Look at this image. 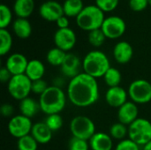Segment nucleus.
Segmentation results:
<instances>
[{
    "mask_svg": "<svg viewBox=\"0 0 151 150\" xmlns=\"http://www.w3.org/2000/svg\"><path fill=\"white\" fill-rule=\"evenodd\" d=\"M69 101L77 107L86 108L95 104L99 99L97 80L84 72L71 79L66 88Z\"/></svg>",
    "mask_w": 151,
    "mask_h": 150,
    "instance_id": "obj_1",
    "label": "nucleus"
},
{
    "mask_svg": "<svg viewBox=\"0 0 151 150\" xmlns=\"http://www.w3.org/2000/svg\"><path fill=\"white\" fill-rule=\"evenodd\" d=\"M67 95L64 90L55 86H50L47 90L39 96L41 111L47 116L59 114L65 107Z\"/></svg>",
    "mask_w": 151,
    "mask_h": 150,
    "instance_id": "obj_2",
    "label": "nucleus"
},
{
    "mask_svg": "<svg viewBox=\"0 0 151 150\" xmlns=\"http://www.w3.org/2000/svg\"><path fill=\"white\" fill-rule=\"evenodd\" d=\"M107 55L101 50H91L86 54L82 60V70L85 73L96 78H103L111 68Z\"/></svg>",
    "mask_w": 151,
    "mask_h": 150,
    "instance_id": "obj_3",
    "label": "nucleus"
},
{
    "mask_svg": "<svg viewBox=\"0 0 151 150\" xmlns=\"http://www.w3.org/2000/svg\"><path fill=\"white\" fill-rule=\"evenodd\" d=\"M105 16L103 10L96 4H88L76 17V23L82 30L90 32L101 28Z\"/></svg>",
    "mask_w": 151,
    "mask_h": 150,
    "instance_id": "obj_4",
    "label": "nucleus"
},
{
    "mask_svg": "<svg viewBox=\"0 0 151 150\" xmlns=\"http://www.w3.org/2000/svg\"><path fill=\"white\" fill-rule=\"evenodd\" d=\"M128 139L140 147H143L151 141V122L146 118H138L128 126Z\"/></svg>",
    "mask_w": 151,
    "mask_h": 150,
    "instance_id": "obj_5",
    "label": "nucleus"
},
{
    "mask_svg": "<svg viewBox=\"0 0 151 150\" xmlns=\"http://www.w3.org/2000/svg\"><path fill=\"white\" fill-rule=\"evenodd\" d=\"M70 132L73 137L89 141L96 133L95 123L86 116H76L70 122Z\"/></svg>",
    "mask_w": 151,
    "mask_h": 150,
    "instance_id": "obj_6",
    "label": "nucleus"
},
{
    "mask_svg": "<svg viewBox=\"0 0 151 150\" xmlns=\"http://www.w3.org/2000/svg\"><path fill=\"white\" fill-rule=\"evenodd\" d=\"M7 89L13 99L20 102L32 92V80L26 74L14 75L7 83Z\"/></svg>",
    "mask_w": 151,
    "mask_h": 150,
    "instance_id": "obj_7",
    "label": "nucleus"
},
{
    "mask_svg": "<svg viewBox=\"0 0 151 150\" xmlns=\"http://www.w3.org/2000/svg\"><path fill=\"white\" fill-rule=\"evenodd\" d=\"M127 93L134 103L146 104L151 101V83L144 79H137L129 85Z\"/></svg>",
    "mask_w": 151,
    "mask_h": 150,
    "instance_id": "obj_8",
    "label": "nucleus"
},
{
    "mask_svg": "<svg viewBox=\"0 0 151 150\" xmlns=\"http://www.w3.org/2000/svg\"><path fill=\"white\" fill-rule=\"evenodd\" d=\"M32 127L33 124L31 118L21 114L13 116L7 125L9 133L18 140L24 136L29 135L31 133Z\"/></svg>",
    "mask_w": 151,
    "mask_h": 150,
    "instance_id": "obj_9",
    "label": "nucleus"
},
{
    "mask_svg": "<svg viewBox=\"0 0 151 150\" xmlns=\"http://www.w3.org/2000/svg\"><path fill=\"white\" fill-rule=\"evenodd\" d=\"M101 29L106 38L118 39L125 34L127 30V24L121 17L112 15L105 18Z\"/></svg>",
    "mask_w": 151,
    "mask_h": 150,
    "instance_id": "obj_10",
    "label": "nucleus"
},
{
    "mask_svg": "<svg viewBox=\"0 0 151 150\" xmlns=\"http://www.w3.org/2000/svg\"><path fill=\"white\" fill-rule=\"evenodd\" d=\"M53 40L57 48L68 52L75 46L77 37L75 32L70 27L58 28L54 34Z\"/></svg>",
    "mask_w": 151,
    "mask_h": 150,
    "instance_id": "obj_11",
    "label": "nucleus"
},
{
    "mask_svg": "<svg viewBox=\"0 0 151 150\" xmlns=\"http://www.w3.org/2000/svg\"><path fill=\"white\" fill-rule=\"evenodd\" d=\"M39 14L47 21L56 22L61 16L65 14L63 4L55 0L45 1L39 7Z\"/></svg>",
    "mask_w": 151,
    "mask_h": 150,
    "instance_id": "obj_12",
    "label": "nucleus"
},
{
    "mask_svg": "<svg viewBox=\"0 0 151 150\" xmlns=\"http://www.w3.org/2000/svg\"><path fill=\"white\" fill-rule=\"evenodd\" d=\"M81 69H82V61H81L79 57L73 53L67 52L65 61L60 66L62 74L65 77L73 79L75 76L79 75L81 72H82Z\"/></svg>",
    "mask_w": 151,
    "mask_h": 150,
    "instance_id": "obj_13",
    "label": "nucleus"
},
{
    "mask_svg": "<svg viewBox=\"0 0 151 150\" xmlns=\"http://www.w3.org/2000/svg\"><path fill=\"white\" fill-rule=\"evenodd\" d=\"M27 58L21 53H13L10 55L5 61V67L14 75L25 74L28 64Z\"/></svg>",
    "mask_w": 151,
    "mask_h": 150,
    "instance_id": "obj_14",
    "label": "nucleus"
},
{
    "mask_svg": "<svg viewBox=\"0 0 151 150\" xmlns=\"http://www.w3.org/2000/svg\"><path fill=\"white\" fill-rule=\"evenodd\" d=\"M128 93L120 86L109 88L105 93V101L111 107L119 109L127 102Z\"/></svg>",
    "mask_w": 151,
    "mask_h": 150,
    "instance_id": "obj_15",
    "label": "nucleus"
},
{
    "mask_svg": "<svg viewBox=\"0 0 151 150\" xmlns=\"http://www.w3.org/2000/svg\"><path fill=\"white\" fill-rule=\"evenodd\" d=\"M138 114L139 110L137 104L132 101H127L118 109V120L128 126L138 118Z\"/></svg>",
    "mask_w": 151,
    "mask_h": 150,
    "instance_id": "obj_16",
    "label": "nucleus"
},
{
    "mask_svg": "<svg viewBox=\"0 0 151 150\" xmlns=\"http://www.w3.org/2000/svg\"><path fill=\"white\" fill-rule=\"evenodd\" d=\"M134 56V49L132 45L126 41L117 42L113 48V57L117 63L125 65L130 62Z\"/></svg>",
    "mask_w": 151,
    "mask_h": 150,
    "instance_id": "obj_17",
    "label": "nucleus"
},
{
    "mask_svg": "<svg viewBox=\"0 0 151 150\" xmlns=\"http://www.w3.org/2000/svg\"><path fill=\"white\" fill-rule=\"evenodd\" d=\"M89 147L92 150H112L113 139L106 133H96L88 141Z\"/></svg>",
    "mask_w": 151,
    "mask_h": 150,
    "instance_id": "obj_18",
    "label": "nucleus"
},
{
    "mask_svg": "<svg viewBox=\"0 0 151 150\" xmlns=\"http://www.w3.org/2000/svg\"><path fill=\"white\" fill-rule=\"evenodd\" d=\"M53 132L48 127L45 122H37L33 124L31 135L38 142V144H47L52 139Z\"/></svg>",
    "mask_w": 151,
    "mask_h": 150,
    "instance_id": "obj_19",
    "label": "nucleus"
},
{
    "mask_svg": "<svg viewBox=\"0 0 151 150\" xmlns=\"http://www.w3.org/2000/svg\"><path fill=\"white\" fill-rule=\"evenodd\" d=\"M25 74L32 81L41 80L45 74V66L42 61L38 59H31L27 64Z\"/></svg>",
    "mask_w": 151,
    "mask_h": 150,
    "instance_id": "obj_20",
    "label": "nucleus"
},
{
    "mask_svg": "<svg viewBox=\"0 0 151 150\" xmlns=\"http://www.w3.org/2000/svg\"><path fill=\"white\" fill-rule=\"evenodd\" d=\"M19 109L21 115H23L27 118H29L35 117L38 113V111H41L39 102L35 101L34 98H32L30 96H28L19 102Z\"/></svg>",
    "mask_w": 151,
    "mask_h": 150,
    "instance_id": "obj_21",
    "label": "nucleus"
},
{
    "mask_svg": "<svg viewBox=\"0 0 151 150\" xmlns=\"http://www.w3.org/2000/svg\"><path fill=\"white\" fill-rule=\"evenodd\" d=\"M14 34L20 39H27L32 34V26L27 19L17 18L12 23Z\"/></svg>",
    "mask_w": 151,
    "mask_h": 150,
    "instance_id": "obj_22",
    "label": "nucleus"
},
{
    "mask_svg": "<svg viewBox=\"0 0 151 150\" xmlns=\"http://www.w3.org/2000/svg\"><path fill=\"white\" fill-rule=\"evenodd\" d=\"M35 9V0H15L13 11L18 18L29 17Z\"/></svg>",
    "mask_w": 151,
    "mask_h": 150,
    "instance_id": "obj_23",
    "label": "nucleus"
},
{
    "mask_svg": "<svg viewBox=\"0 0 151 150\" xmlns=\"http://www.w3.org/2000/svg\"><path fill=\"white\" fill-rule=\"evenodd\" d=\"M82 0H65L63 4L64 13L67 17H77L84 8Z\"/></svg>",
    "mask_w": 151,
    "mask_h": 150,
    "instance_id": "obj_24",
    "label": "nucleus"
},
{
    "mask_svg": "<svg viewBox=\"0 0 151 150\" xmlns=\"http://www.w3.org/2000/svg\"><path fill=\"white\" fill-rule=\"evenodd\" d=\"M66 54H67V52L60 50L59 48L54 47L47 52L46 60L50 65L60 67L65 61Z\"/></svg>",
    "mask_w": 151,
    "mask_h": 150,
    "instance_id": "obj_25",
    "label": "nucleus"
},
{
    "mask_svg": "<svg viewBox=\"0 0 151 150\" xmlns=\"http://www.w3.org/2000/svg\"><path fill=\"white\" fill-rule=\"evenodd\" d=\"M105 84L109 88H113V87H118L119 86L121 80H122V75L121 72H119V69L115 67H111L104 76L103 77Z\"/></svg>",
    "mask_w": 151,
    "mask_h": 150,
    "instance_id": "obj_26",
    "label": "nucleus"
},
{
    "mask_svg": "<svg viewBox=\"0 0 151 150\" xmlns=\"http://www.w3.org/2000/svg\"><path fill=\"white\" fill-rule=\"evenodd\" d=\"M0 55L4 56L10 52L12 46V37L6 28H0Z\"/></svg>",
    "mask_w": 151,
    "mask_h": 150,
    "instance_id": "obj_27",
    "label": "nucleus"
},
{
    "mask_svg": "<svg viewBox=\"0 0 151 150\" xmlns=\"http://www.w3.org/2000/svg\"><path fill=\"white\" fill-rule=\"evenodd\" d=\"M109 134L114 140H118L119 141H123L128 135V126L120 122L115 123L111 126Z\"/></svg>",
    "mask_w": 151,
    "mask_h": 150,
    "instance_id": "obj_28",
    "label": "nucleus"
},
{
    "mask_svg": "<svg viewBox=\"0 0 151 150\" xmlns=\"http://www.w3.org/2000/svg\"><path fill=\"white\" fill-rule=\"evenodd\" d=\"M38 145V142L34 139L31 134L24 136L19 139L17 141L18 150H37Z\"/></svg>",
    "mask_w": 151,
    "mask_h": 150,
    "instance_id": "obj_29",
    "label": "nucleus"
},
{
    "mask_svg": "<svg viewBox=\"0 0 151 150\" xmlns=\"http://www.w3.org/2000/svg\"><path fill=\"white\" fill-rule=\"evenodd\" d=\"M88 42L92 46L98 48V47H101L104 43L106 40V36L104 34L103 30L99 28V29H96V30H92L88 32Z\"/></svg>",
    "mask_w": 151,
    "mask_h": 150,
    "instance_id": "obj_30",
    "label": "nucleus"
},
{
    "mask_svg": "<svg viewBox=\"0 0 151 150\" xmlns=\"http://www.w3.org/2000/svg\"><path fill=\"white\" fill-rule=\"evenodd\" d=\"M45 124L48 126V127L54 133L58 130H60L63 126L64 120L60 114H52L47 116L45 119Z\"/></svg>",
    "mask_w": 151,
    "mask_h": 150,
    "instance_id": "obj_31",
    "label": "nucleus"
},
{
    "mask_svg": "<svg viewBox=\"0 0 151 150\" xmlns=\"http://www.w3.org/2000/svg\"><path fill=\"white\" fill-rule=\"evenodd\" d=\"M12 13L11 9L4 4H0V28H6L12 22Z\"/></svg>",
    "mask_w": 151,
    "mask_h": 150,
    "instance_id": "obj_32",
    "label": "nucleus"
},
{
    "mask_svg": "<svg viewBox=\"0 0 151 150\" xmlns=\"http://www.w3.org/2000/svg\"><path fill=\"white\" fill-rule=\"evenodd\" d=\"M88 141L72 137L68 143V150H89Z\"/></svg>",
    "mask_w": 151,
    "mask_h": 150,
    "instance_id": "obj_33",
    "label": "nucleus"
},
{
    "mask_svg": "<svg viewBox=\"0 0 151 150\" xmlns=\"http://www.w3.org/2000/svg\"><path fill=\"white\" fill-rule=\"evenodd\" d=\"M96 4L101 10L105 11H111L118 6L119 0H95Z\"/></svg>",
    "mask_w": 151,
    "mask_h": 150,
    "instance_id": "obj_34",
    "label": "nucleus"
},
{
    "mask_svg": "<svg viewBox=\"0 0 151 150\" xmlns=\"http://www.w3.org/2000/svg\"><path fill=\"white\" fill-rule=\"evenodd\" d=\"M114 150H141V147L127 138L120 141L115 147Z\"/></svg>",
    "mask_w": 151,
    "mask_h": 150,
    "instance_id": "obj_35",
    "label": "nucleus"
},
{
    "mask_svg": "<svg viewBox=\"0 0 151 150\" xmlns=\"http://www.w3.org/2000/svg\"><path fill=\"white\" fill-rule=\"evenodd\" d=\"M49 87L50 86H48L47 82L43 79L32 81V93L38 95L40 96L47 90V88Z\"/></svg>",
    "mask_w": 151,
    "mask_h": 150,
    "instance_id": "obj_36",
    "label": "nucleus"
},
{
    "mask_svg": "<svg viewBox=\"0 0 151 150\" xmlns=\"http://www.w3.org/2000/svg\"><path fill=\"white\" fill-rule=\"evenodd\" d=\"M149 4V0H129L130 8L134 11L144 10Z\"/></svg>",
    "mask_w": 151,
    "mask_h": 150,
    "instance_id": "obj_37",
    "label": "nucleus"
},
{
    "mask_svg": "<svg viewBox=\"0 0 151 150\" xmlns=\"http://www.w3.org/2000/svg\"><path fill=\"white\" fill-rule=\"evenodd\" d=\"M14 107L11 103H4L0 108L1 114L4 118H12L14 113Z\"/></svg>",
    "mask_w": 151,
    "mask_h": 150,
    "instance_id": "obj_38",
    "label": "nucleus"
},
{
    "mask_svg": "<svg viewBox=\"0 0 151 150\" xmlns=\"http://www.w3.org/2000/svg\"><path fill=\"white\" fill-rule=\"evenodd\" d=\"M12 74L9 72V70L5 67L3 66L0 69V80L3 83H8L10 81V80L12 79Z\"/></svg>",
    "mask_w": 151,
    "mask_h": 150,
    "instance_id": "obj_39",
    "label": "nucleus"
},
{
    "mask_svg": "<svg viewBox=\"0 0 151 150\" xmlns=\"http://www.w3.org/2000/svg\"><path fill=\"white\" fill-rule=\"evenodd\" d=\"M57 26L58 27V28H67L69 27V19L68 17L65 16V14L63 16H61L57 21Z\"/></svg>",
    "mask_w": 151,
    "mask_h": 150,
    "instance_id": "obj_40",
    "label": "nucleus"
},
{
    "mask_svg": "<svg viewBox=\"0 0 151 150\" xmlns=\"http://www.w3.org/2000/svg\"><path fill=\"white\" fill-rule=\"evenodd\" d=\"M65 84V80L62 78V77H56L54 78L53 80V84L52 86H55V87H58V88H62V86Z\"/></svg>",
    "mask_w": 151,
    "mask_h": 150,
    "instance_id": "obj_41",
    "label": "nucleus"
},
{
    "mask_svg": "<svg viewBox=\"0 0 151 150\" xmlns=\"http://www.w3.org/2000/svg\"><path fill=\"white\" fill-rule=\"evenodd\" d=\"M142 150H151V141L150 142H148L146 145H144Z\"/></svg>",
    "mask_w": 151,
    "mask_h": 150,
    "instance_id": "obj_42",
    "label": "nucleus"
},
{
    "mask_svg": "<svg viewBox=\"0 0 151 150\" xmlns=\"http://www.w3.org/2000/svg\"><path fill=\"white\" fill-rule=\"evenodd\" d=\"M149 4L151 6V0H149Z\"/></svg>",
    "mask_w": 151,
    "mask_h": 150,
    "instance_id": "obj_43",
    "label": "nucleus"
}]
</instances>
